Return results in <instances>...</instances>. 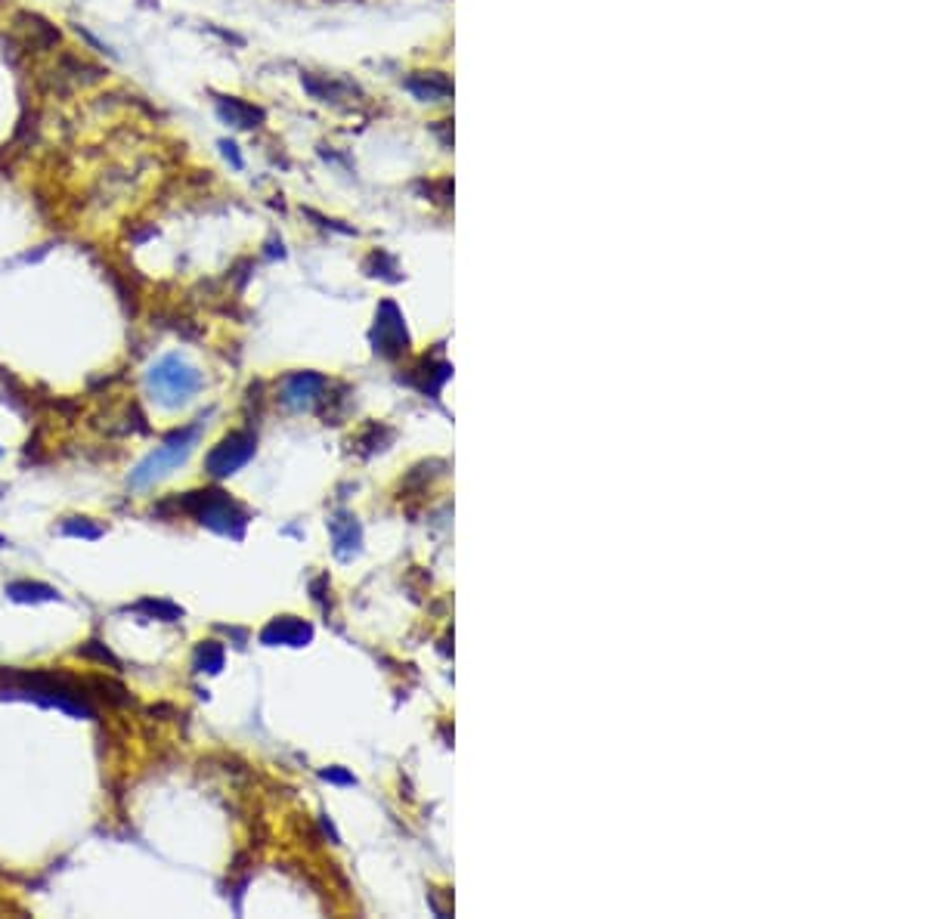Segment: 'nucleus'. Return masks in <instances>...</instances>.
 <instances>
[{
	"instance_id": "nucleus-1",
	"label": "nucleus",
	"mask_w": 929,
	"mask_h": 919,
	"mask_svg": "<svg viewBox=\"0 0 929 919\" xmlns=\"http://www.w3.org/2000/svg\"><path fill=\"white\" fill-rule=\"evenodd\" d=\"M201 418L199 421H192V424H186V428L181 430H174L165 443L159 446L155 452L146 455L139 465L130 470V490H150L152 483H159L161 477H168L174 468H181L186 459L192 455V449L199 446V439H201Z\"/></svg>"
},
{
	"instance_id": "nucleus-2",
	"label": "nucleus",
	"mask_w": 929,
	"mask_h": 919,
	"mask_svg": "<svg viewBox=\"0 0 929 919\" xmlns=\"http://www.w3.org/2000/svg\"><path fill=\"white\" fill-rule=\"evenodd\" d=\"M177 505H181V511H186V514H192L201 526L221 532V536H230V539L245 536L248 514L221 490H192V492H186V496H181Z\"/></svg>"
},
{
	"instance_id": "nucleus-3",
	"label": "nucleus",
	"mask_w": 929,
	"mask_h": 919,
	"mask_svg": "<svg viewBox=\"0 0 929 919\" xmlns=\"http://www.w3.org/2000/svg\"><path fill=\"white\" fill-rule=\"evenodd\" d=\"M146 387H150L152 399H159L161 406L174 408V406H183L186 399H192L195 394H199L201 375L195 372L186 359L177 356V353H168V356H161L159 363L150 368V375H146Z\"/></svg>"
},
{
	"instance_id": "nucleus-4",
	"label": "nucleus",
	"mask_w": 929,
	"mask_h": 919,
	"mask_svg": "<svg viewBox=\"0 0 929 919\" xmlns=\"http://www.w3.org/2000/svg\"><path fill=\"white\" fill-rule=\"evenodd\" d=\"M254 449H257L254 434H248V430H232V434H226L221 443L208 452L205 470L214 477V480H223V477H230V474H236V470L245 468L248 461L254 459Z\"/></svg>"
},
{
	"instance_id": "nucleus-5",
	"label": "nucleus",
	"mask_w": 929,
	"mask_h": 919,
	"mask_svg": "<svg viewBox=\"0 0 929 919\" xmlns=\"http://www.w3.org/2000/svg\"><path fill=\"white\" fill-rule=\"evenodd\" d=\"M10 35L22 44L26 53H53L62 46V31L35 10H15L10 22Z\"/></svg>"
},
{
	"instance_id": "nucleus-6",
	"label": "nucleus",
	"mask_w": 929,
	"mask_h": 919,
	"mask_svg": "<svg viewBox=\"0 0 929 919\" xmlns=\"http://www.w3.org/2000/svg\"><path fill=\"white\" fill-rule=\"evenodd\" d=\"M372 344H375V353H381V356H397V353L406 350V325L394 301L381 304L378 316H375V328H372Z\"/></svg>"
},
{
	"instance_id": "nucleus-7",
	"label": "nucleus",
	"mask_w": 929,
	"mask_h": 919,
	"mask_svg": "<svg viewBox=\"0 0 929 919\" xmlns=\"http://www.w3.org/2000/svg\"><path fill=\"white\" fill-rule=\"evenodd\" d=\"M325 390V378L316 372H294L288 375L283 384V403L292 408H310L323 397Z\"/></svg>"
},
{
	"instance_id": "nucleus-8",
	"label": "nucleus",
	"mask_w": 929,
	"mask_h": 919,
	"mask_svg": "<svg viewBox=\"0 0 929 919\" xmlns=\"http://www.w3.org/2000/svg\"><path fill=\"white\" fill-rule=\"evenodd\" d=\"M214 112L223 124L239 128V130H254L263 124V108H257V106H252V102H245L239 97H217Z\"/></svg>"
},
{
	"instance_id": "nucleus-9",
	"label": "nucleus",
	"mask_w": 929,
	"mask_h": 919,
	"mask_svg": "<svg viewBox=\"0 0 929 919\" xmlns=\"http://www.w3.org/2000/svg\"><path fill=\"white\" fill-rule=\"evenodd\" d=\"M310 638H314V628L298 616H279L261 632L263 644H285V647H304Z\"/></svg>"
},
{
	"instance_id": "nucleus-10",
	"label": "nucleus",
	"mask_w": 929,
	"mask_h": 919,
	"mask_svg": "<svg viewBox=\"0 0 929 919\" xmlns=\"http://www.w3.org/2000/svg\"><path fill=\"white\" fill-rule=\"evenodd\" d=\"M6 598L15 604H44V601H59V592L46 583H31V579H19V583L6 585Z\"/></svg>"
},
{
	"instance_id": "nucleus-11",
	"label": "nucleus",
	"mask_w": 929,
	"mask_h": 919,
	"mask_svg": "<svg viewBox=\"0 0 929 919\" xmlns=\"http://www.w3.org/2000/svg\"><path fill=\"white\" fill-rule=\"evenodd\" d=\"M406 88H409L412 93H416L418 99H440V97H447L449 93V84L443 81L440 75H416V77H409L406 81Z\"/></svg>"
},
{
	"instance_id": "nucleus-12",
	"label": "nucleus",
	"mask_w": 929,
	"mask_h": 919,
	"mask_svg": "<svg viewBox=\"0 0 929 919\" xmlns=\"http://www.w3.org/2000/svg\"><path fill=\"white\" fill-rule=\"evenodd\" d=\"M223 644L217 641H201L199 650H195V672H208L217 675L223 669Z\"/></svg>"
},
{
	"instance_id": "nucleus-13",
	"label": "nucleus",
	"mask_w": 929,
	"mask_h": 919,
	"mask_svg": "<svg viewBox=\"0 0 929 919\" xmlns=\"http://www.w3.org/2000/svg\"><path fill=\"white\" fill-rule=\"evenodd\" d=\"M130 610H134V613H146L150 619H161V623H177V619L183 616V610L177 607V604H170V601H155V598L137 601Z\"/></svg>"
},
{
	"instance_id": "nucleus-14",
	"label": "nucleus",
	"mask_w": 929,
	"mask_h": 919,
	"mask_svg": "<svg viewBox=\"0 0 929 919\" xmlns=\"http://www.w3.org/2000/svg\"><path fill=\"white\" fill-rule=\"evenodd\" d=\"M341 523H345V530L338 526V521H332L335 552H338L341 557H350V548L356 552V545H360V526L354 523V517H341Z\"/></svg>"
},
{
	"instance_id": "nucleus-15",
	"label": "nucleus",
	"mask_w": 929,
	"mask_h": 919,
	"mask_svg": "<svg viewBox=\"0 0 929 919\" xmlns=\"http://www.w3.org/2000/svg\"><path fill=\"white\" fill-rule=\"evenodd\" d=\"M59 532H62V536H72V539L97 542V539H103L106 530L99 523H93L90 517H68V521L59 526Z\"/></svg>"
},
{
	"instance_id": "nucleus-16",
	"label": "nucleus",
	"mask_w": 929,
	"mask_h": 919,
	"mask_svg": "<svg viewBox=\"0 0 929 919\" xmlns=\"http://www.w3.org/2000/svg\"><path fill=\"white\" fill-rule=\"evenodd\" d=\"M77 656H88V659H97V663H108V666H115L119 669V656L112 654V650L106 647V644H99V641H84L81 647H77Z\"/></svg>"
},
{
	"instance_id": "nucleus-17",
	"label": "nucleus",
	"mask_w": 929,
	"mask_h": 919,
	"mask_svg": "<svg viewBox=\"0 0 929 919\" xmlns=\"http://www.w3.org/2000/svg\"><path fill=\"white\" fill-rule=\"evenodd\" d=\"M75 35H77V37H81V41H84V44H88V46H90V50H93V53H99V57H112V59H115V50H112V46H108L106 41H99V37H97V35H93V31H90V28H84V26H75Z\"/></svg>"
},
{
	"instance_id": "nucleus-18",
	"label": "nucleus",
	"mask_w": 929,
	"mask_h": 919,
	"mask_svg": "<svg viewBox=\"0 0 929 919\" xmlns=\"http://www.w3.org/2000/svg\"><path fill=\"white\" fill-rule=\"evenodd\" d=\"M221 152H223V159L230 161L236 170L245 168V161H242V155H239V146H236V143H230V139H221Z\"/></svg>"
},
{
	"instance_id": "nucleus-19",
	"label": "nucleus",
	"mask_w": 929,
	"mask_h": 919,
	"mask_svg": "<svg viewBox=\"0 0 929 919\" xmlns=\"http://www.w3.org/2000/svg\"><path fill=\"white\" fill-rule=\"evenodd\" d=\"M323 780H332V783H356V777L354 774H347V771H338V768H329V771H323Z\"/></svg>"
},
{
	"instance_id": "nucleus-20",
	"label": "nucleus",
	"mask_w": 929,
	"mask_h": 919,
	"mask_svg": "<svg viewBox=\"0 0 929 919\" xmlns=\"http://www.w3.org/2000/svg\"><path fill=\"white\" fill-rule=\"evenodd\" d=\"M4 492H6V486H4V483H0V496H4Z\"/></svg>"
},
{
	"instance_id": "nucleus-21",
	"label": "nucleus",
	"mask_w": 929,
	"mask_h": 919,
	"mask_svg": "<svg viewBox=\"0 0 929 919\" xmlns=\"http://www.w3.org/2000/svg\"><path fill=\"white\" fill-rule=\"evenodd\" d=\"M0 459H4V446H0Z\"/></svg>"
}]
</instances>
